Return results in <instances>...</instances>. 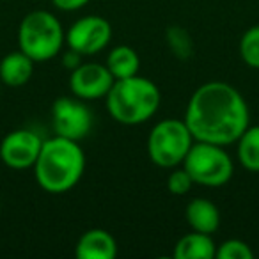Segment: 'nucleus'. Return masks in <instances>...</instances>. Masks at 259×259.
Here are the masks:
<instances>
[{"label": "nucleus", "instance_id": "f257e3e1", "mask_svg": "<svg viewBox=\"0 0 259 259\" xmlns=\"http://www.w3.org/2000/svg\"><path fill=\"white\" fill-rule=\"evenodd\" d=\"M185 122L195 141L219 146L236 144L250 124V110L241 93L227 82L213 80L190 96Z\"/></svg>", "mask_w": 259, "mask_h": 259}, {"label": "nucleus", "instance_id": "f03ea898", "mask_svg": "<svg viewBox=\"0 0 259 259\" xmlns=\"http://www.w3.org/2000/svg\"><path fill=\"white\" fill-rule=\"evenodd\" d=\"M85 153L76 141L66 137L47 139L34 163V176L45 192L68 194L78 185L85 172Z\"/></svg>", "mask_w": 259, "mask_h": 259}, {"label": "nucleus", "instance_id": "7ed1b4c3", "mask_svg": "<svg viewBox=\"0 0 259 259\" xmlns=\"http://www.w3.org/2000/svg\"><path fill=\"white\" fill-rule=\"evenodd\" d=\"M107 110L115 122L124 126H137L149 121L158 112L162 94L155 82L141 75L115 80L110 87Z\"/></svg>", "mask_w": 259, "mask_h": 259}, {"label": "nucleus", "instance_id": "20e7f679", "mask_svg": "<svg viewBox=\"0 0 259 259\" xmlns=\"http://www.w3.org/2000/svg\"><path fill=\"white\" fill-rule=\"evenodd\" d=\"M66 43L62 23L50 11H30L18 29V47L34 62H48L57 57Z\"/></svg>", "mask_w": 259, "mask_h": 259}, {"label": "nucleus", "instance_id": "39448f33", "mask_svg": "<svg viewBox=\"0 0 259 259\" xmlns=\"http://www.w3.org/2000/svg\"><path fill=\"white\" fill-rule=\"evenodd\" d=\"M194 142L195 139L185 119H163L149 132V160L162 169H176L178 165H183Z\"/></svg>", "mask_w": 259, "mask_h": 259}, {"label": "nucleus", "instance_id": "423d86ee", "mask_svg": "<svg viewBox=\"0 0 259 259\" xmlns=\"http://www.w3.org/2000/svg\"><path fill=\"white\" fill-rule=\"evenodd\" d=\"M183 167L195 185L219 188L229 183L234 174V162L224 146L195 141L188 151Z\"/></svg>", "mask_w": 259, "mask_h": 259}, {"label": "nucleus", "instance_id": "0eeeda50", "mask_svg": "<svg viewBox=\"0 0 259 259\" xmlns=\"http://www.w3.org/2000/svg\"><path fill=\"white\" fill-rule=\"evenodd\" d=\"M52 124L55 135L80 142L93 128V114L83 100L76 96H62L52 105Z\"/></svg>", "mask_w": 259, "mask_h": 259}, {"label": "nucleus", "instance_id": "6e6552de", "mask_svg": "<svg viewBox=\"0 0 259 259\" xmlns=\"http://www.w3.org/2000/svg\"><path fill=\"white\" fill-rule=\"evenodd\" d=\"M112 39V25L108 20L96 15L83 16L76 20L66 30V45L80 55H96Z\"/></svg>", "mask_w": 259, "mask_h": 259}, {"label": "nucleus", "instance_id": "1a4fd4ad", "mask_svg": "<svg viewBox=\"0 0 259 259\" xmlns=\"http://www.w3.org/2000/svg\"><path fill=\"white\" fill-rule=\"evenodd\" d=\"M45 139L32 130H15L0 141V160L15 170L32 169L43 148Z\"/></svg>", "mask_w": 259, "mask_h": 259}, {"label": "nucleus", "instance_id": "9d476101", "mask_svg": "<svg viewBox=\"0 0 259 259\" xmlns=\"http://www.w3.org/2000/svg\"><path fill=\"white\" fill-rule=\"evenodd\" d=\"M115 78L108 68L100 62H82L78 68H75L69 76V89L73 96L80 98L83 101L100 100L105 98L114 85Z\"/></svg>", "mask_w": 259, "mask_h": 259}, {"label": "nucleus", "instance_id": "9b49d317", "mask_svg": "<svg viewBox=\"0 0 259 259\" xmlns=\"http://www.w3.org/2000/svg\"><path fill=\"white\" fill-rule=\"evenodd\" d=\"M75 254L78 259H114L117 255V241L105 229H89L80 236Z\"/></svg>", "mask_w": 259, "mask_h": 259}, {"label": "nucleus", "instance_id": "f8f14e48", "mask_svg": "<svg viewBox=\"0 0 259 259\" xmlns=\"http://www.w3.org/2000/svg\"><path fill=\"white\" fill-rule=\"evenodd\" d=\"M185 219L192 231L204 234H215L220 227V211L209 199L195 197L187 204L185 209Z\"/></svg>", "mask_w": 259, "mask_h": 259}, {"label": "nucleus", "instance_id": "ddd939ff", "mask_svg": "<svg viewBox=\"0 0 259 259\" xmlns=\"http://www.w3.org/2000/svg\"><path fill=\"white\" fill-rule=\"evenodd\" d=\"M36 62L22 50L11 52L0 61V82L8 87H22L32 78Z\"/></svg>", "mask_w": 259, "mask_h": 259}, {"label": "nucleus", "instance_id": "4468645a", "mask_svg": "<svg viewBox=\"0 0 259 259\" xmlns=\"http://www.w3.org/2000/svg\"><path fill=\"white\" fill-rule=\"evenodd\" d=\"M215 254L217 247L211 234L197 233V231L181 236L174 247L176 259H213Z\"/></svg>", "mask_w": 259, "mask_h": 259}, {"label": "nucleus", "instance_id": "2eb2a0df", "mask_svg": "<svg viewBox=\"0 0 259 259\" xmlns=\"http://www.w3.org/2000/svg\"><path fill=\"white\" fill-rule=\"evenodd\" d=\"M108 71L112 73L115 80L130 78V76L139 75L141 69V59H139L137 52L128 45H117L108 52L107 64Z\"/></svg>", "mask_w": 259, "mask_h": 259}, {"label": "nucleus", "instance_id": "dca6fc26", "mask_svg": "<svg viewBox=\"0 0 259 259\" xmlns=\"http://www.w3.org/2000/svg\"><path fill=\"white\" fill-rule=\"evenodd\" d=\"M236 156L241 167L250 172H259V124L245 130L236 141Z\"/></svg>", "mask_w": 259, "mask_h": 259}, {"label": "nucleus", "instance_id": "f3484780", "mask_svg": "<svg viewBox=\"0 0 259 259\" xmlns=\"http://www.w3.org/2000/svg\"><path fill=\"white\" fill-rule=\"evenodd\" d=\"M167 45L169 50L172 52L174 57H178L180 61H188L194 55V41H192L190 34L183 27H169L165 34Z\"/></svg>", "mask_w": 259, "mask_h": 259}, {"label": "nucleus", "instance_id": "a211bd4d", "mask_svg": "<svg viewBox=\"0 0 259 259\" xmlns=\"http://www.w3.org/2000/svg\"><path fill=\"white\" fill-rule=\"evenodd\" d=\"M240 57L248 68L259 69V25L243 32L240 39Z\"/></svg>", "mask_w": 259, "mask_h": 259}, {"label": "nucleus", "instance_id": "6ab92c4d", "mask_svg": "<svg viewBox=\"0 0 259 259\" xmlns=\"http://www.w3.org/2000/svg\"><path fill=\"white\" fill-rule=\"evenodd\" d=\"M217 259H252L254 252H252L250 245L243 240L238 238H231L226 240L217 247Z\"/></svg>", "mask_w": 259, "mask_h": 259}, {"label": "nucleus", "instance_id": "aec40b11", "mask_svg": "<svg viewBox=\"0 0 259 259\" xmlns=\"http://www.w3.org/2000/svg\"><path fill=\"white\" fill-rule=\"evenodd\" d=\"M194 180H192L190 174L183 169H176L172 170V172L169 174V178H167V188H169L170 194L174 195H187L188 192L192 190V187H194Z\"/></svg>", "mask_w": 259, "mask_h": 259}, {"label": "nucleus", "instance_id": "412c9836", "mask_svg": "<svg viewBox=\"0 0 259 259\" xmlns=\"http://www.w3.org/2000/svg\"><path fill=\"white\" fill-rule=\"evenodd\" d=\"M89 2L91 0H52V4H54L55 8L66 13L78 11V9H82L83 6H87Z\"/></svg>", "mask_w": 259, "mask_h": 259}, {"label": "nucleus", "instance_id": "4be33fe9", "mask_svg": "<svg viewBox=\"0 0 259 259\" xmlns=\"http://www.w3.org/2000/svg\"><path fill=\"white\" fill-rule=\"evenodd\" d=\"M82 57H83V55H80L78 52H75V50H71V48H69V50L64 54V66L73 71V69L78 68V66L82 64V61H80Z\"/></svg>", "mask_w": 259, "mask_h": 259}, {"label": "nucleus", "instance_id": "5701e85b", "mask_svg": "<svg viewBox=\"0 0 259 259\" xmlns=\"http://www.w3.org/2000/svg\"><path fill=\"white\" fill-rule=\"evenodd\" d=\"M0 96H2V82H0Z\"/></svg>", "mask_w": 259, "mask_h": 259}, {"label": "nucleus", "instance_id": "b1692460", "mask_svg": "<svg viewBox=\"0 0 259 259\" xmlns=\"http://www.w3.org/2000/svg\"><path fill=\"white\" fill-rule=\"evenodd\" d=\"M0 141H2V139H0Z\"/></svg>", "mask_w": 259, "mask_h": 259}]
</instances>
